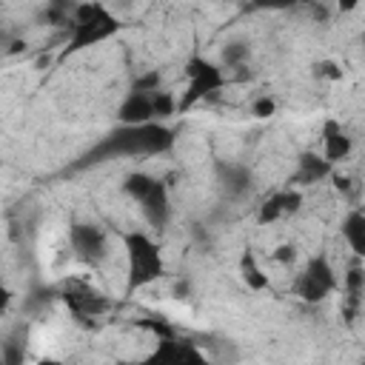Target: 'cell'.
I'll list each match as a JSON object with an SVG mask.
<instances>
[{
    "mask_svg": "<svg viewBox=\"0 0 365 365\" xmlns=\"http://www.w3.org/2000/svg\"><path fill=\"white\" fill-rule=\"evenodd\" d=\"M328 171H331V163H328V160H322L319 154H302L299 168H297V174H294V182H317V180H322Z\"/></svg>",
    "mask_w": 365,
    "mask_h": 365,
    "instance_id": "13",
    "label": "cell"
},
{
    "mask_svg": "<svg viewBox=\"0 0 365 365\" xmlns=\"http://www.w3.org/2000/svg\"><path fill=\"white\" fill-rule=\"evenodd\" d=\"M114 29H117V23L106 14L103 6H77L74 17H71V48L97 43L106 34H111Z\"/></svg>",
    "mask_w": 365,
    "mask_h": 365,
    "instance_id": "4",
    "label": "cell"
},
{
    "mask_svg": "<svg viewBox=\"0 0 365 365\" xmlns=\"http://www.w3.org/2000/svg\"><path fill=\"white\" fill-rule=\"evenodd\" d=\"M157 94V91H154ZM154 117L151 111V94H137V91H128V97L123 100L120 106V120L125 125H148V120Z\"/></svg>",
    "mask_w": 365,
    "mask_h": 365,
    "instance_id": "10",
    "label": "cell"
},
{
    "mask_svg": "<svg viewBox=\"0 0 365 365\" xmlns=\"http://www.w3.org/2000/svg\"><path fill=\"white\" fill-rule=\"evenodd\" d=\"M294 259H297L294 245H279V248L274 251V262H279V265H291Z\"/></svg>",
    "mask_w": 365,
    "mask_h": 365,
    "instance_id": "20",
    "label": "cell"
},
{
    "mask_svg": "<svg viewBox=\"0 0 365 365\" xmlns=\"http://www.w3.org/2000/svg\"><path fill=\"white\" fill-rule=\"evenodd\" d=\"M317 77H328V80H339L342 71L336 68V63H319L317 66Z\"/></svg>",
    "mask_w": 365,
    "mask_h": 365,
    "instance_id": "21",
    "label": "cell"
},
{
    "mask_svg": "<svg viewBox=\"0 0 365 365\" xmlns=\"http://www.w3.org/2000/svg\"><path fill=\"white\" fill-rule=\"evenodd\" d=\"M274 108H277L274 97H259V100H254V117H271Z\"/></svg>",
    "mask_w": 365,
    "mask_h": 365,
    "instance_id": "19",
    "label": "cell"
},
{
    "mask_svg": "<svg viewBox=\"0 0 365 365\" xmlns=\"http://www.w3.org/2000/svg\"><path fill=\"white\" fill-rule=\"evenodd\" d=\"M9 302H11V294H9V288H6L3 279H0V314L9 308Z\"/></svg>",
    "mask_w": 365,
    "mask_h": 365,
    "instance_id": "22",
    "label": "cell"
},
{
    "mask_svg": "<svg viewBox=\"0 0 365 365\" xmlns=\"http://www.w3.org/2000/svg\"><path fill=\"white\" fill-rule=\"evenodd\" d=\"M151 111H154V117H168L174 111V97L168 91L151 94Z\"/></svg>",
    "mask_w": 365,
    "mask_h": 365,
    "instance_id": "17",
    "label": "cell"
},
{
    "mask_svg": "<svg viewBox=\"0 0 365 365\" xmlns=\"http://www.w3.org/2000/svg\"><path fill=\"white\" fill-rule=\"evenodd\" d=\"M245 54H248V48H245V43H231L228 48H225V63L228 66H240L242 60H245Z\"/></svg>",
    "mask_w": 365,
    "mask_h": 365,
    "instance_id": "18",
    "label": "cell"
},
{
    "mask_svg": "<svg viewBox=\"0 0 365 365\" xmlns=\"http://www.w3.org/2000/svg\"><path fill=\"white\" fill-rule=\"evenodd\" d=\"M240 271H242V279L251 285V288H265L268 285V277L259 271V265H257V259L251 257V251H245L242 254V262H240Z\"/></svg>",
    "mask_w": 365,
    "mask_h": 365,
    "instance_id": "16",
    "label": "cell"
},
{
    "mask_svg": "<svg viewBox=\"0 0 365 365\" xmlns=\"http://www.w3.org/2000/svg\"><path fill=\"white\" fill-rule=\"evenodd\" d=\"M342 234H345V240L351 242L354 254H356V257H362V254H365V220H362V214H359V211H354V214L345 220Z\"/></svg>",
    "mask_w": 365,
    "mask_h": 365,
    "instance_id": "14",
    "label": "cell"
},
{
    "mask_svg": "<svg viewBox=\"0 0 365 365\" xmlns=\"http://www.w3.org/2000/svg\"><path fill=\"white\" fill-rule=\"evenodd\" d=\"M220 171H222V185H225V191H228L231 197H240V194L248 191L251 177H248V171H245L242 165H228V168L222 165Z\"/></svg>",
    "mask_w": 365,
    "mask_h": 365,
    "instance_id": "15",
    "label": "cell"
},
{
    "mask_svg": "<svg viewBox=\"0 0 365 365\" xmlns=\"http://www.w3.org/2000/svg\"><path fill=\"white\" fill-rule=\"evenodd\" d=\"M351 151V137L336 125V123H325V137H322V160L336 163L342 157H348Z\"/></svg>",
    "mask_w": 365,
    "mask_h": 365,
    "instance_id": "12",
    "label": "cell"
},
{
    "mask_svg": "<svg viewBox=\"0 0 365 365\" xmlns=\"http://www.w3.org/2000/svg\"><path fill=\"white\" fill-rule=\"evenodd\" d=\"M0 365H3V342H0Z\"/></svg>",
    "mask_w": 365,
    "mask_h": 365,
    "instance_id": "24",
    "label": "cell"
},
{
    "mask_svg": "<svg viewBox=\"0 0 365 365\" xmlns=\"http://www.w3.org/2000/svg\"><path fill=\"white\" fill-rule=\"evenodd\" d=\"M37 365H66V362H60V359H48V356H46V359H40Z\"/></svg>",
    "mask_w": 365,
    "mask_h": 365,
    "instance_id": "23",
    "label": "cell"
},
{
    "mask_svg": "<svg viewBox=\"0 0 365 365\" xmlns=\"http://www.w3.org/2000/svg\"><path fill=\"white\" fill-rule=\"evenodd\" d=\"M125 251H128V285H148L157 277H163V257L160 248L145 234H125Z\"/></svg>",
    "mask_w": 365,
    "mask_h": 365,
    "instance_id": "3",
    "label": "cell"
},
{
    "mask_svg": "<svg viewBox=\"0 0 365 365\" xmlns=\"http://www.w3.org/2000/svg\"><path fill=\"white\" fill-rule=\"evenodd\" d=\"M63 299L74 311V317H83V319L103 317L111 308V302L97 288H91L88 282H83V279H68L63 285Z\"/></svg>",
    "mask_w": 365,
    "mask_h": 365,
    "instance_id": "7",
    "label": "cell"
},
{
    "mask_svg": "<svg viewBox=\"0 0 365 365\" xmlns=\"http://www.w3.org/2000/svg\"><path fill=\"white\" fill-rule=\"evenodd\" d=\"M174 140V134L163 125H128L117 134H111L100 148H94L91 157H103V154H157L163 148H168Z\"/></svg>",
    "mask_w": 365,
    "mask_h": 365,
    "instance_id": "1",
    "label": "cell"
},
{
    "mask_svg": "<svg viewBox=\"0 0 365 365\" xmlns=\"http://www.w3.org/2000/svg\"><path fill=\"white\" fill-rule=\"evenodd\" d=\"M140 365H208L205 356L200 354L197 345L191 342H177V339H163L160 348L143 359Z\"/></svg>",
    "mask_w": 365,
    "mask_h": 365,
    "instance_id": "8",
    "label": "cell"
},
{
    "mask_svg": "<svg viewBox=\"0 0 365 365\" xmlns=\"http://www.w3.org/2000/svg\"><path fill=\"white\" fill-rule=\"evenodd\" d=\"M125 194L140 202L143 208V217L148 220L151 228H163L168 222V194H165V185L157 180V177H148V174H131L125 180Z\"/></svg>",
    "mask_w": 365,
    "mask_h": 365,
    "instance_id": "2",
    "label": "cell"
},
{
    "mask_svg": "<svg viewBox=\"0 0 365 365\" xmlns=\"http://www.w3.org/2000/svg\"><path fill=\"white\" fill-rule=\"evenodd\" d=\"M220 86H222L220 68H214V66L205 63V60H191V66H188V94H185L182 106L197 103V100L205 97L208 91H217Z\"/></svg>",
    "mask_w": 365,
    "mask_h": 365,
    "instance_id": "9",
    "label": "cell"
},
{
    "mask_svg": "<svg viewBox=\"0 0 365 365\" xmlns=\"http://www.w3.org/2000/svg\"><path fill=\"white\" fill-rule=\"evenodd\" d=\"M68 245H71L74 257L91 268H97L108 259V237L100 225H88V222L71 225L68 228Z\"/></svg>",
    "mask_w": 365,
    "mask_h": 365,
    "instance_id": "5",
    "label": "cell"
},
{
    "mask_svg": "<svg viewBox=\"0 0 365 365\" xmlns=\"http://www.w3.org/2000/svg\"><path fill=\"white\" fill-rule=\"evenodd\" d=\"M334 288H336V277H334V268L328 265L325 257H314V259L305 265V271L297 277V282H294L297 297H302L305 302H319V299H325Z\"/></svg>",
    "mask_w": 365,
    "mask_h": 365,
    "instance_id": "6",
    "label": "cell"
},
{
    "mask_svg": "<svg viewBox=\"0 0 365 365\" xmlns=\"http://www.w3.org/2000/svg\"><path fill=\"white\" fill-rule=\"evenodd\" d=\"M299 200H302V197H299L297 191H277L274 197H268V200L259 205V222L268 225V222H274V220H279V217L297 211V208H299Z\"/></svg>",
    "mask_w": 365,
    "mask_h": 365,
    "instance_id": "11",
    "label": "cell"
}]
</instances>
